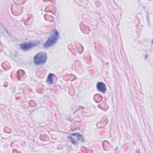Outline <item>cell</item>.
I'll return each mask as SVG.
<instances>
[{"label": "cell", "mask_w": 153, "mask_h": 153, "mask_svg": "<svg viewBox=\"0 0 153 153\" xmlns=\"http://www.w3.org/2000/svg\"><path fill=\"white\" fill-rule=\"evenodd\" d=\"M47 54L43 52H39L37 53L34 58H33V62L35 65L40 66L45 63L47 60Z\"/></svg>", "instance_id": "obj_2"}, {"label": "cell", "mask_w": 153, "mask_h": 153, "mask_svg": "<svg viewBox=\"0 0 153 153\" xmlns=\"http://www.w3.org/2000/svg\"><path fill=\"white\" fill-rule=\"evenodd\" d=\"M68 139L73 144H77L79 142H83L82 136L78 133H73L68 136Z\"/></svg>", "instance_id": "obj_3"}, {"label": "cell", "mask_w": 153, "mask_h": 153, "mask_svg": "<svg viewBox=\"0 0 153 153\" xmlns=\"http://www.w3.org/2000/svg\"><path fill=\"white\" fill-rule=\"evenodd\" d=\"M56 80V77L54 74H49L47 78V82L51 84L53 82H55Z\"/></svg>", "instance_id": "obj_6"}, {"label": "cell", "mask_w": 153, "mask_h": 153, "mask_svg": "<svg viewBox=\"0 0 153 153\" xmlns=\"http://www.w3.org/2000/svg\"><path fill=\"white\" fill-rule=\"evenodd\" d=\"M39 44L38 41H32V42H24L20 44V47L21 50L23 51H27L30 49H31L32 47L36 46Z\"/></svg>", "instance_id": "obj_4"}, {"label": "cell", "mask_w": 153, "mask_h": 153, "mask_svg": "<svg viewBox=\"0 0 153 153\" xmlns=\"http://www.w3.org/2000/svg\"><path fill=\"white\" fill-rule=\"evenodd\" d=\"M59 35V32L56 30H54L51 33V35L49 36L47 41L45 42L44 47L45 48H48L56 44L57 41L58 40Z\"/></svg>", "instance_id": "obj_1"}, {"label": "cell", "mask_w": 153, "mask_h": 153, "mask_svg": "<svg viewBox=\"0 0 153 153\" xmlns=\"http://www.w3.org/2000/svg\"><path fill=\"white\" fill-rule=\"evenodd\" d=\"M97 88L98 89L99 91H101V92H105L106 90V85L103 82H99L97 84Z\"/></svg>", "instance_id": "obj_5"}]
</instances>
